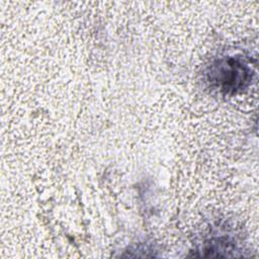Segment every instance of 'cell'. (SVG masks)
<instances>
[{"label": "cell", "instance_id": "6da1fadb", "mask_svg": "<svg viewBox=\"0 0 259 259\" xmlns=\"http://www.w3.org/2000/svg\"><path fill=\"white\" fill-rule=\"evenodd\" d=\"M254 69L242 55L230 54L214 60L207 69L206 79L210 87L223 94H235L252 82Z\"/></svg>", "mask_w": 259, "mask_h": 259}]
</instances>
